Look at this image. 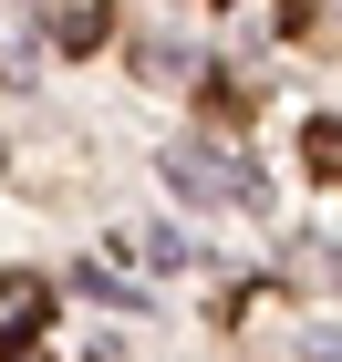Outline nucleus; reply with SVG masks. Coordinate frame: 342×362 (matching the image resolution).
Here are the masks:
<instances>
[{
    "mask_svg": "<svg viewBox=\"0 0 342 362\" xmlns=\"http://www.w3.org/2000/svg\"><path fill=\"white\" fill-rule=\"evenodd\" d=\"M312 156H321V166H342V124H321V135H312Z\"/></svg>",
    "mask_w": 342,
    "mask_h": 362,
    "instance_id": "nucleus-1",
    "label": "nucleus"
}]
</instances>
